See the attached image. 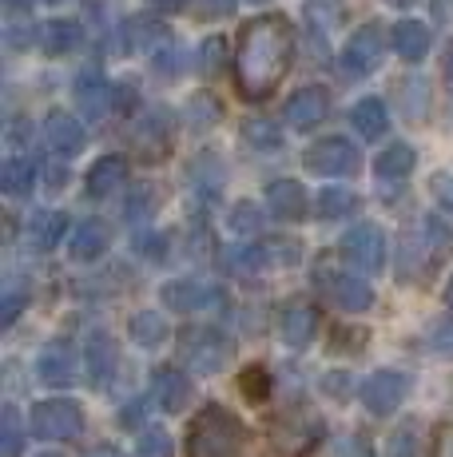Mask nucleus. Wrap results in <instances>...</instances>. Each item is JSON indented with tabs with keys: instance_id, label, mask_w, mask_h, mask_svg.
Returning <instances> with one entry per match:
<instances>
[{
	"instance_id": "3c124183",
	"label": "nucleus",
	"mask_w": 453,
	"mask_h": 457,
	"mask_svg": "<svg viewBox=\"0 0 453 457\" xmlns=\"http://www.w3.org/2000/svg\"><path fill=\"white\" fill-rule=\"evenodd\" d=\"M139 421H144V402H132V406H124L119 410V426H139Z\"/></svg>"
},
{
	"instance_id": "a19ab883",
	"label": "nucleus",
	"mask_w": 453,
	"mask_h": 457,
	"mask_svg": "<svg viewBox=\"0 0 453 457\" xmlns=\"http://www.w3.org/2000/svg\"><path fill=\"white\" fill-rule=\"evenodd\" d=\"M171 434L168 429H144L136 442V457H171Z\"/></svg>"
},
{
	"instance_id": "423d86ee",
	"label": "nucleus",
	"mask_w": 453,
	"mask_h": 457,
	"mask_svg": "<svg viewBox=\"0 0 453 457\" xmlns=\"http://www.w3.org/2000/svg\"><path fill=\"white\" fill-rule=\"evenodd\" d=\"M29 429L40 442H72L84 434V406L72 398H48L32 406Z\"/></svg>"
},
{
	"instance_id": "a211bd4d",
	"label": "nucleus",
	"mask_w": 453,
	"mask_h": 457,
	"mask_svg": "<svg viewBox=\"0 0 453 457\" xmlns=\"http://www.w3.org/2000/svg\"><path fill=\"white\" fill-rule=\"evenodd\" d=\"M152 402L163 414H183L191 402V378L179 366H160L152 370Z\"/></svg>"
},
{
	"instance_id": "c9c22d12",
	"label": "nucleus",
	"mask_w": 453,
	"mask_h": 457,
	"mask_svg": "<svg viewBox=\"0 0 453 457\" xmlns=\"http://www.w3.org/2000/svg\"><path fill=\"white\" fill-rule=\"evenodd\" d=\"M425 346H430L438 358H449L453 362V314H441V319L430 322V330H425Z\"/></svg>"
},
{
	"instance_id": "39448f33",
	"label": "nucleus",
	"mask_w": 453,
	"mask_h": 457,
	"mask_svg": "<svg viewBox=\"0 0 453 457\" xmlns=\"http://www.w3.org/2000/svg\"><path fill=\"white\" fill-rule=\"evenodd\" d=\"M382 52H386V32L382 21H366L350 32V40L342 44V56H338V72L346 80H366L370 72H378Z\"/></svg>"
},
{
	"instance_id": "20e7f679",
	"label": "nucleus",
	"mask_w": 453,
	"mask_h": 457,
	"mask_svg": "<svg viewBox=\"0 0 453 457\" xmlns=\"http://www.w3.org/2000/svg\"><path fill=\"white\" fill-rule=\"evenodd\" d=\"M179 362L187 366L191 374H203V378H211V374H219L226 362H231V354H235V346H231V338H226L223 330H215V327H187V330H179Z\"/></svg>"
},
{
	"instance_id": "393cba45",
	"label": "nucleus",
	"mask_w": 453,
	"mask_h": 457,
	"mask_svg": "<svg viewBox=\"0 0 453 457\" xmlns=\"http://www.w3.org/2000/svg\"><path fill=\"white\" fill-rule=\"evenodd\" d=\"M350 124L358 131L362 139H382L390 128V116H386V104L378 100V96H366L350 108Z\"/></svg>"
},
{
	"instance_id": "ea45409f",
	"label": "nucleus",
	"mask_w": 453,
	"mask_h": 457,
	"mask_svg": "<svg viewBox=\"0 0 453 457\" xmlns=\"http://www.w3.org/2000/svg\"><path fill=\"white\" fill-rule=\"evenodd\" d=\"M231 231L235 235H259L263 231V211H259L255 204H235V211H231Z\"/></svg>"
},
{
	"instance_id": "dca6fc26",
	"label": "nucleus",
	"mask_w": 453,
	"mask_h": 457,
	"mask_svg": "<svg viewBox=\"0 0 453 457\" xmlns=\"http://www.w3.org/2000/svg\"><path fill=\"white\" fill-rule=\"evenodd\" d=\"M318 437H322V421L310 418V414H302V410H294V414H286V418L275 421V445H278V450H286V453L315 450Z\"/></svg>"
},
{
	"instance_id": "aec40b11",
	"label": "nucleus",
	"mask_w": 453,
	"mask_h": 457,
	"mask_svg": "<svg viewBox=\"0 0 453 457\" xmlns=\"http://www.w3.org/2000/svg\"><path fill=\"white\" fill-rule=\"evenodd\" d=\"M45 136H48L52 152H56L60 160H72V155H80V152H84V128H80V120L68 116L64 108L48 112V120H45Z\"/></svg>"
},
{
	"instance_id": "c03bdc74",
	"label": "nucleus",
	"mask_w": 453,
	"mask_h": 457,
	"mask_svg": "<svg viewBox=\"0 0 453 457\" xmlns=\"http://www.w3.org/2000/svg\"><path fill=\"white\" fill-rule=\"evenodd\" d=\"M183 68H187V52L176 48V44H171L168 52H155V72L176 76V72H183Z\"/></svg>"
},
{
	"instance_id": "7c9ffc66",
	"label": "nucleus",
	"mask_w": 453,
	"mask_h": 457,
	"mask_svg": "<svg viewBox=\"0 0 453 457\" xmlns=\"http://www.w3.org/2000/svg\"><path fill=\"white\" fill-rule=\"evenodd\" d=\"M80 48V24L76 21H48L45 24V52L48 56H68Z\"/></svg>"
},
{
	"instance_id": "5fc2aeb1",
	"label": "nucleus",
	"mask_w": 453,
	"mask_h": 457,
	"mask_svg": "<svg viewBox=\"0 0 453 457\" xmlns=\"http://www.w3.org/2000/svg\"><path fill=\"white\" fill-rule=\"evenodd\" d=\"M84 457H124L119 450H111V445H95V450H88Z\"/></svg>"
},
{
	"instance_id": "2f4dec72",
	"label": "nucleus",
	"mask_w": 453,
	"mask_h": 457,
	"mask_svg": "<svg viewBox=\"0 0 453 457\" xmlns=\"http://www.w3.org/2000/svg\"><path fill=\"white\" fill-rule=\"evenodd\" d=\"M24 450V418L16 406L0 410V457H21Z\"/></svg>"
},
{
	"instance_id": "473e14b6",
	"label": "nucleus",
	"mask_w": 453,
	"mask_h": 457,
	"mask_svg": "<svg viewBox=\"0 0 453 457\" xmlns=\"http://www.w3.org/2000/svg\"><path fill=\"white\" fill-rule=\"evenodd\" d=\"M163 40V24L152 21V16H132V21L124 24V44L136 52H147L155 48V44Z\"/></svg>"
},
{
	"instance_id": "6ab92c4d",
	"label": "nucleus",
	"mask_w": 453,
	"mask_h": 457,
	"mask_svg": "<svg viewBox=\"0 0 453 457\" xmlns=\"http://www.w3.org/2000/svg\"><path fill=\"white\" fill-rule=\"evenodd\" d=\"M111 96H116V84H108V76L100 68H88V72L76 76V104L88 120H103L111 112Z\"/></svg>"
},
{
	"instance_id": "6e6552de",
	"label": "nucleus",
	"mask_w": 453,
	"mask_h": 457,
	"mask_svg": "<svg viewBox=\"0 0 453 457\" xmlns=\"http://www.w3.org/2000/svg\"><path fill=\"white\" fill-rule=\"evenodd\" d=\"M315 287L338 306V311H346V314H362V311H370V306H374L370 283H366V278H354L350 270L318 267L315 270Z\"/></svg>"
},
{
	"instance_id": "412c9836",
	"label": "nucleus",
	"mask_w": 453,
	"mask_h": 457,
	"mask_svg": "<svg viewBox=\"0 0 453 457\" xmlns=\"http://www.w3.org/2000/svg\"><path fill=\"white\" fill-rule=\"evenodd\" d=\"M267 207H271V215L299 223V219H307L310 199H307V191H302L299 179H275L271 187H267Z\"/></svg>"
},
{
	"instance_id": "f03ea898",
	"label": "nucleus",
	"mask_w": 453,
	"mask_h": 457,
	"mask_svg": "<svg viewBox=\"0 0 453 457\" xmlns=\"http://www.w3.org/2000/svg\"><path fill=\"white\" fill-rule=\"evenodd\" d=\"M453 254V227L441 215H425L417 231H406V247L398 259L402 283H430Z\"/></svg>"
},
{
	"instance_id": "bb28decb",
	"label": "nucleus",
	"mask_w": 453,
	"mask_h": 457,
	"mask_svg": "<svg viewBox=\"0 0 453 457\" xmlns=\"http://www.w3.org/2000/svg\"><path fill=\"white\" fill-rule=\"evenodd\" d=\"M414 163H417L414 147L409 144H390L386 152L378 155V163H374V175H378L382 183H402L406 175L414 171Z\"/></svg>"
},
{
	"instance_id": "c756f323",
	"label": "nucleus",
	"mask_w": 453,
	"mask_h": 457,
	"mask_svg": "<svg viewBox=\"0 0 453 457\" xmlns=\"http://www.w3.org/2000/svg\"><path fill=\"white\" fill-rule=\"evenodd\" d=\"M128 330H132V342H139L144 350H155V346H163V342L171 338V327H168V319H163L160 311H139Z\"/></svg>"
},
{
	"instance_id": "4c0bfd02",
	"label": "nucleus",
	"mask_w": 453,
	"mask_h": 457,
	"mask_svg": "<svg viewBox=\"0 0 453 457\" xmlns=\"http://www.w3.org/2000/svg\"><path fill=\"white\" fill-rule=\"evenodd\" d=\"M155 207V191L147 187V183H139V187L128 191V204H124V219L128 223H144L147 215H152Z\"/></svg>"
},
{
	"instance_id": "4be33fe9",
	"label": "nucleus",
	"mask_w": 453,
	"mask_h": 457,
	"mask_svg": "<svg viewBox=\"0 0 453 457\" xmlns=\"http://www.w3.org/2000/svg\"><path fill=\"white\" fill-rule=\"evenodd\" d=\"M60 239H64V215L60 211H32L24 219V243H29V251L48 254Z\"/></svg>"
},
{
	"instance_id": "4468645a",
	"label": "nucleus",
	"mask_w": 453,
	"mask_h": 457,
	"mask_svg": "<svg viewBox=\"0 0 453 457\" xmlns=\"http://www.w3.org/2000/svg\"><path fill=\"white\" fill-rule=\"evenodd\" d=\"M315 330H318V306H310L307 298H291L278 314V334L291 350H307L315 342Z\"/></svg>"
},
{
	"instance_id": "49530a36",
	"label": "nucleus",
	"mask_w": 453,
	"mask_h": 457,
	"mask_svg": "<svg viewBox=\"0 0 453 457\" xmlns=\"http://www.w3.org/2000/svg\"><path fill=\"white\" fill-rule=\"evenodd\" d=\"M191 4H195V12H199V16L215 21V16H231L239 0H191Z\"/></svg>"
},
{
	"instance_id": "f704fd0d",
	"label": "nucleus",
	"mask_w": 453,
	"mask_h": 457,
	"mask_svg": "<svg viewBox=\"0 0 453 457\" xmlns=\"http://www.w3.org/2000/svg\"><path fill=\"white\" fill-rule=\"evenodd\" d=\"M243 139H247L251 147H255V152H278V144H283V131H278L271 120H247V124H243Z\"/></svg>"
},
{
	"instance_id": "e433bc0d",
	"label": "nucleus",
	"mask_w": 453,
	"mask_h": 457,
	"mask_svg": "<svg viewBox=\"0 0 453 457\" xmlns=\"http://www.w3.org/2000/svg\"><path fill=\"white\" fill-rule=\"evenodd\" d=\"M239 386H243V398H251V402L271 398V374H267V366H247L239 378Z\"/></svg>"
},
{
	"instance_id": "7ed1b4c3",
	"label": "nucleus",
	"mask_w": 453,
	"mask_h": 457,
	"mask_svg": "<svg viewBox=\"0 0 453 457\" xmlns=\"http://www.w3.org/2000/svg\"><path fill=\"white\" fill-rule=\"evenodd\" d=\"M247 445V426L219 402H207L187 426V457H239Z\"/></svg>"
},
{
	"instance_id": "09e8293b",
	"label": "nucleus",
	"mask_w": 453,
	"mask_h": 457,
	"mask_svg": "<svg viewBox=\"0 0 453 457\" xmlns=\"http://www.w3.org/2000/svg\"><path fill=\"white\" fill-rule=\"evenodd\" d=\"M433 199L446 211H453V175H438V179H433Z\"/></svg>"
},
{
	"instance_id": "2eb2a0df",
	"label": "nucleus",
	"mask_w": 453,
	"mask_h": 457,
	"mask_svg": "<svg viewBox=\"0 0 453 457\" xmlns=\"http://www.w3.org/2000/svg\"><path fill=\"white\" fill-rule=\"evenodd\" d=\"M326 112H330V96H326V87H318V84H307V87H299V92L286 100V112H283V120L291 124L294 131H310V128H318L322 120H326Z\"/></svg>"
},
{
	"instance_id": "8fccbe9b",
	"label": "nucleus",
	"mask_w": 453,
	"mask_h": 457,
	"mask_svg": "<svg viewBox=\"0 0 453 457\" xmlns=\"http://www.w3.org/2000/svg\"><path fill=\"white\" fill-rule=\"evenodd\" d=\"M219 52H223V40H207L203 44V60H199V68H203V72H211V68H215V60H219Z\"/></svg>"
},
{
	"instance_id": "f8f14e48",
	"label": "nucleus",
	"mask_w": 453,
	"mask_h": 457,
	"mask_svg": "<svg viewBox=\"0 0 453 457\" xmlns=\"http://www.w3.org/2000/svg\"><path fill=\"white\" fill-rule=\"evenodd\" d=\"M406 394H409V374H402V370H378V374H370L362 382V406L370 410V414L386 418V414H394V410L402 406Z\"/></svg>"
},
{
	"instance_id": "13d9d810",
	"label": "nucleus",
	"mask_w": 453,
	"mask_h": 457,
	"mask_svg": "<svg viewBox=\"0 0 453 457\" xmlns=\"http://www.w3.org/2000/svg\"><path fill=\"white\" fill-rule=\"evenodd\" d=\"M40 4H64V0H40Z\"/></svg>"
},
{
	"instance_id": "9d476101",
	"label": "nucleus",
	"mask_w": 453,
	"mask_h": 457,
	"mask_svg": "<svg viewBox=\"0 0 453 457\" xmlns=\"http://www.w3.org/2000/svg\"><path fill=\"white\" fill-rule=\"evenodd\" d=\"M338 251H342V259L350 262V267L366 270V275H378V270L386 267V235L374 223L350 227V231L342 235V243H338Z\"/></svg>"
},
{
	"instance_id": "c85d7f7f",
	"label": "nucleus",
	"mask_w": 453,
	"mask_h": 457,
	"mask_svg": "<svg viewBox=\"0 0 453 457\" xmlns=\"http://www.w3.org/2000/svg\"><path fill=\"white\" fill-rule=\"evenodd\" d=\"M32 187H37V167H32V160H8L0 167V191L8 199L32 195Z\"/></svg>"
},
{
	"instance_id": "72a5a7b5",
	"label": "nucleus",
	"mask_w": 453,
	"mask_h": 457,
	"mask_svg": "<svg viewBox=\"0 0 453 457\" xmlns=\"http://www.w3.org/2000/svg\"><path fill=\"white\" fill-rule=\"evenodd\" d=\"M187 179H191V191H195L199 199H215L219 195V183H223V167L203 155V160L187 171Z\"/></svg>"
},
{
	"instance_id": "864d4df0",
	"label": "nucleus",
	"mask_w": 453,
	"mask_h": 457,
	"mask_svg": "<svg viewBox=\"0 0 453 457\" xmlns=\"http://www.w3.org/2000/svg\"><path fill=\"white\" fill-rule=\"evenodd\" d=\"M441 76H446V84L453 87V40L446 44V56H441Z\"/></svg>"
},
{
	"instance_id": "79ce46f5",
	"label": "nucleus",
	"mask_w": 453,
	"mask_h": 457,
	"mask_svg": "<svg viewBox=\"0 0 453 457\" xmlns=\"http://www.w3.org/2000/svg\"><path fill=\"white\" fill-rule=\"evenodd\" d=\"M24 303H29V291H24V287L12 278V283L4 287V298H0V327H12V322L21 319Z\"/></svg>"
},
{
	"instance_id": "cd10ccee",
	"label": "nucleus",
	"mask_w": 453,
	"mask_h": 457,
	"mask_svg": "<svg viewBox=\"0 0 453 457\" xmlns=\"http://www.w3.org/2000/svg\"><path fill=\"white\" fill-rule=\"evenodd\" d=\"M358 207H362V199L354 195V191H346V187H322L318 191V199H315V215L318 219H346V215H358Z\"/></svg>"
},
{
	"instance_id": "58836bf2",
	"label": "nucleus",
	"mask_w": 453,
	"mask_h": 457,
	"mask_svg": "<svg viewBox=\"0 0 453 457\" xmlns=\"http://www.w3.org/2000/svg\"><path fill=\"white\" fill-rule=\"evenodd\" d=\"M386 457H417V421H402V426L390 434Z\"/></svg>"
},
{
	"instance_id": "a878e982",
	"label": "nucleus",
	"mask_w": 453,
	"mask_h": 457,
	"mask_svg": "<svg viewBox=\"0 0 453 457\" xmlns=\"http://www.w3.org/2000/svg\"><path fill=\"white\" fill-rule=\"evenodd\" d=\"M103 251H108V227L95 223V219H88V223L76 227L72 243H68V254H72L76 262H95Z\"/></svg>"
},
{
	"instance_id": "4d7b16f0",
	"label": "nucleus",
	"mask_w": 453,
	"mask_h": 457,
	"mask_svg": "<svg viewBox=\"0 0 453 457\" xmlns=\"http://www.w3.org/2000/svg\"><path fill=\"white\" fill-rule=\"evenodd\" d=\"M390 4H398V8H409V4H417V0H390Z\"/></svg>"
},
{
	"instance_id": "37998d69",
	"label": "nucleus",
	"mask_w": 453,
	"mask_h": 457,
	"mask_svg": "<svg viewBox=\"0 0 453 457\" xmlns=\"http://www.w3.org/2000/svg\"><path fill=\"white\" fill-rule=\"evenodd\" d=\"M263 254H267V262H278V267H291V262H299V254H302V247L294 239H271L263 247Z\"/></svg>"
},
{
	"instance_id": "603ef678",
	"label": "nucleus",
	"mask_w": 453,
	"mask_h": 457,
	"mask_svg": "<svg viewBox=\"0 0 453 457\" xmlns=\"http://www.w3.org/2000/svg\"><path fill=\"white\" fill-rule=\"evenodd\" d=\"M152 8H160V12H183L187 8V0H147Z\"/></svg>"
},
{
	"instance_id": "9b49d317",
	"label": "nucleus",
	"mask_w": 453,
	"mask_h": 457,
	"mask_svg": "<svg viewBox=\"0 0 453 457\" xmlns=\"http://www.w3.org/2000/svg\"><path fill=\"white\" fill-rule=\"evenodd\" d=\"M163 306L179 314H199V311H211V306H226L223 287H211L203 278H176V283L163 287Z\"/></svg>"
},
{
	"instance_id": "ddd939ff",
	"label": "nucleus",
	"mask_w": 453,
	"mask_h": 457,
	"mask_svg": "<svg viewBox=\"0 0 453 457\" xmlns=\"http://www.w3.org/2000/svg\"><path fill=\"white\" fill-rule=\"evenodd\" d=\"M76 374H80V362H76L72 342L56 338V342H48V346L40 350V358H37V378H40L45 386H52V390H64V386L76 382Z\"/></svg>"
},
{
	"instance_id": "1a4fd4ad",
	"label": "nucleus",
	"mask_w": 453,
	"mask_h": 457,
	"mask_svg": "<svg viewBox=\"0 0 453 457\" xmlns=\"http://www.w3.org/2000/svg\"><path fill=\"white\" fill-rule=\"evenodd\" d=\"M171 144H176V124H171L168 108H152L132 124V147L139 152L144 163H160L171 155Z\"/></svg>"
},
{
	"instance_id": "a18cd8bd",
	"label": "nucleus",
	"mask_w": 453,
	"mask_h": 457,
	"mask_svg": "<svg viewBox=\"0 0 453 457\" xmlns=\"http://www.w3.org/2000/svg\"><path fill=\"white\" fill-rule=\"evenodd\" d=\"M136 254H144V259H163V254H168V235H139Z\"/></svg>"
},
{
	"instance_id": "0eeeda50",
	"label": "nucleus",
	"mask_w": 453,
	"mask_h": 457,
	"mask_svg": "<svg viewBox=\"0 0 453 457\" xmlns=\"http://www.w3.org/2000/svg\"><path fill=\"white\" fill-rule=\"evenodd\" d=\"M302 163H307L310 175H322V179H346V175H354L362 167V155L350 139L330 136V139L310 144L307 152H302Z\"/></svg>"
},
{
	"instance_id": "b1692460",
	"label": "nucleus",
	"mask_w": 453,
	"mask_h": 457,
	"mask_svg": "<svg viewBox=\"0 0 453 457\" xmlns=\"http://www.w3.org/2000/svg\"><path fill=\"white\" fill-rule=\"evenodd\" d=\"M119 183H128V160L124 155H100V160L88 167V195L103 199V195H111Z\"/></svg>"
},
{
	"instance_id": "bf43d9fd",
	"label": "nucleus",
	"mask_w": 453,
	"mask_h": 457,
	"mask_svg": "<svg viewBox=\"0 0 453 457\" xmlns=\"http://www.w3.org/2000/svg\"><path fill=\"white\" fill-rule=\"evenodd\" d=\"M40 457H60V453H40Z\"/></svg>"
},
{
	"instance_id": "6e6d98bb",
	"label": "nucleus",
	"mask_w": 453,
	"mask_h": 457,
	"mask_svg": "<svg viewBox=\"0 0 453 457\" xmlns=\"http://www.w3.org/2000/svg\"><path fill=\"white\" fill-rule=\"evenodd\" d=\"M446 306H453V275H449V283H446Z\"/></svg>"
},
{
	"instance_id": "de8ad7c7",
	"label": "nucleus",
	"mask_w": 453,
	"mask_h": 457,
	"mask_svg": "<svg viewBox=\"0 0 453 457\" xmlns=\"http://www.w3.org/2000/svg\"><path fill=\"white\" fill-rule=\"evenodd\" d=\"M433 457H453V421H441L433 434Z\"/></svg>"
},
{
	"instance_id": "5701e85b",
	"label": "nucleus",
	"mask_w": 453,
	"mask_h": 457,
	"mask_svg": "<svg viewBox=\"0 0 453 457\" xmlns=\"http://www.w3.org/2000/svg\"><path fill=\"white\" fill-rule=\"evenodd\" d=\"M430 24L422 21H398L394 32H390V44H394V52L409 64H417V60L430 56Z\"/></svg>"
},
{
	"instance_id": "f257e3e1",
	"label": "nucleus",
	"mask_w": 453,
	"mask_h": 457,
	"mask_svg": "<svg viewBox=\"0 0 453 457\" xmlns=\"http://www.w3.org/2000/svg\"><path fill=\"white\" fill-rule=\"evenodd\" d=\"M294 64V24L278 12L243 24L235 48V87L243 100H267Z\"/></svg>"
},
{
	"instance_id": "f3484780",
	"label": "nucleus",
	"mask_w": 453,
	"mask_h": 457,
	"mask_svg": "<svg viewBox=\"0 0 453 457\" xmlns=\"http://www.w3.org/2000/svg\"><path fill=\"white\" fill-rule=\"evenodd\" d=\"M119 366V342L111 338L108 330H95L88 338V350H84V370H88V386L103 390V386L116 378Z\"/></svg>"
}]
</instances>
